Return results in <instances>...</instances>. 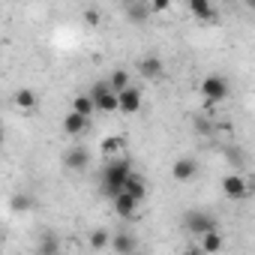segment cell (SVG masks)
Here are the masks:
<instances>
[{"mask_svg": "<svg viewBox=\"0 0 255 255\" xmlns=\"http://www.w3.org/2000/svg\"><path fill=\"white\" fill-rule=\"evenodd\" d=\"M129 171H132V168H129V162H126V159L108 162L105 171H102V192H105L108 198H114L117 192H123V180H126V174H129Z\"/></svg>", "mask_w": 255, "mask_h": 255, "instance_id": "obj_1", "label": "cell"}, {"mask_svg": "<svg viewBox=\"0 0 255 255\" xmlns=\"http://www.w3.org/2000/svg\"><path fill=\"white\" fill-rule=\"evenodd\" d=\"M93 108L96 111H105V114H111V111H117V93L108 87V81H99V84H93Z\"/></svg>", "mask_w": 255, "mask_h": 255, "instance_id": "obj_2", "label": "cell"}, {"mask_svg": "<svg viewBox=\"0 0 255 255\" xmlns=\"http://www.w3.org/2000/svg\"><path fill=\"white\" fill-rule=\"evenodd\" d=\"M183 225H186V231H192V234H207V231H219L216 219H213V216H207V213H201V210H192V213H186Z\"/></svg>", "mask_w": 255, "mask_h": 255, "instance_id": "obj_3", "label": "cell"}, {"mask_svg": "<svg viewBox=\"0 0 255 255\" xmlns=\"http://www.w3.org/2000/svg\"><path fill=\"white\" fill-rule=\"evenodd\" d=\"M201 96L207 99V105L225 99V96H228V84H225V78H219V75H207V78L201 81Z\"/></svg>", "mask_w": 255, "mask_h": 255, "instance_id": "obj_4", "label": "cell"}, {"mask_svg": "<svg viewBox=\"0 0 255 255\" xmlns=\"http://www.w3.org/2000/svg\"><path fill=\"white\" fill-rule=\"evenodd\" d=\"M141 108V90L138 87H123V90H117V111H123V114H135Z\"/></svg>", "mask_w": 255, "mask_h": 255, "instance_id": "obj_5", "label": "cell"}, {"mask_svg": "<svg viewBox=\"0 0 255 255\" xmlns=\"http://www.w3.org/2000/svg\"><path fill=\"white\" fill-rule=\"evenodd\" d=\"M138 204H141V201H135V198H132L129 192H126V189L114 195V210H117V216H120V219H135Z\"/></svg>", "mask_w": 255, "mask_h": 255, "instance_id": "obj_6", "label": "cell"}, {"mask_svg": "<svg viewBox=\"0 0 255 255\" xmlns=\"http://www.w3.org/2000/svg\"><path fill=\"white\" fill-rule=\"evenodd\" d=\"M222 189H225L228 198H246L249 189H252V183H249L246 177H240V174H228V177L222 180Z\"/></svg>", "mask_w": 255, "mask_h": 255, "instance_id": "obj_7", "label": "cell"}, {"mask_svg": "<svg viewBox=\"0 0 255 255\" xmlns=\"http://www.w3.org/2000/svg\"><path fill=\"white\" fill-rule=\"evenodd\" d=\"M195 171H198V165H195V159H189V156H183V159H177V162L171 165V177H174L177 183L192 180V177H195Z\"/></svg>", "mask_w": 255, "mask_h": 255, "instance_id": "obj_8", "label": "cell"}, {"mask_svg": "<svg viewBox=\"0 0 255 255\" xmlns=\"http://www.w3.org/2000/svg\"><path fill=\"white\" fill-rule=\"evenodd\" d=\"M123 189L129 192L135 201H144V195H147V186H144V177L141 174H135V171H129L126 174V180H123Z\"/></svg>", "mask_w": 255, "mask_h": 255, "instance_id": "obj_9", "label": "cell"}, {"mask_svg": "<svg viewBox=\"0 0 255 255\" xmlns=\"http://www.w3.org/2000/svg\"><path fill=\"white\" fill-rule=\"evenodd\" d=\"M84 129H87V117H84V114L69 111V114L63 117V132H66V135H78V132H84Z\"/></svg>", "mask_w": 255, "mask_h": 255, "instance_id": "obj_10", "label": "cell"}, {"mask_svg": "<svg viewBox=\"0 0 255 255\" xmlns=\"http://www.w3.org/2000/svg\"><path fill=\"white\" fill-rule=\"evenodd\" d=\"M189 9H192V15L201 18V21H213V18H216L213 0H189Z\"/></svg>", "mask_w": 255, "mask_h": 255, "instance_id": "obj_11", "label": "cell"}, {"mask_svg": "<svg viewBox=\"0 0 255 255\" xmlns=\"http://www.w3.org/2000/svg\"><path fill=\"white\" fill-rule=\"evenodd\" d=\"M87 150L84 147H75V150H69L66 156H63V165L66 168H72V171H81V168H87Z\"/></svg>", "mask_w": 255, "mask_h": 255, "instance_id": "obj_12", "label": "cell"}, {"mask_svg": "<svg viewBox=\"0 0 255 255\" xmlns=\"http://www.w3.org/2000/svg\"><path fill=\"white\" fill-rule=\"evenodd\" d=\"M108 246H111V252H120V255H126V252H135V240L129 237V234H114L111 240H108Z\"/></svg>", "mask_w": 255, "mask_h": 255, "instance_id": "obj_13", "label": "cell"}, {"mask_svg": "<svg viewBox=\"0 0 255 255\" xmlns=\"http://www.w3.org/2000/svg\"><path fill=\"white\" fill-rule=\"evenodd\" d=\"M138 72H141L144 78L156 81V78L162 75V63H159V57H144V60L138 63Z\"/></svg>", "mask_w": 255, "mask_h": 255, "instance_id": "obj_14", "label": "cell"}, {"mask_svg": "<svg viewBox=\"0 0 255 255\" xmlns=\"http://www.w3.org/2000/svg\"><path fill=\"white\" fill-rule=\"evenodd\" d=\"M36 102H39V99H36V93H33L30 87H18V90H15V105H18L21 111H33Z\"/></svg>", "mask_w": 255, "mask_h": 255, "instance_id": "obj_15", "label": "cell"}, {"mask_svg": "<svg viewBox=\"0 0 255 255\" xmlns=\"http://www.w3.org/2000/svg\"><path fill=\"white\" fill-rule=\"evenodd\" d=\"M222 249V237H219V231H207V234H201V252H219Z\"/></svg>", "mask_w": 255, "mask_h": 255, "instance_id": "obj_16", "label": "cell"}, {"mask_svg": "<svg viewBox=\"0 0 255 255\" xmlns=\"http://www.w3.org/2000/svg\"><path fill=\"white\" fill-rule=\"evenodd\" d=\"M147 18H150V6H147V3H129V21L141 24V21H147Z\"/></svg>", "mask_w": 255, "mask_h": 255, "instance_id": "obj_17", "label": "cell"}, {"mask_svg": "<svg viewBox=\"0 0 255 255\" xmlns=\"http://www.w3.org/2000/svg\"><path fill=\"white\" fill-rule=\"evenodd\" d=\"M72 111H78V114H84V117H90L96 108H93V96H75V102H72Z\"/></svg>", "mask_w": 255, "mask_h": 255, "instance_id": "obj_18", "label": "cell"}, {"mask_svg": "<svg viewBox=\"0 0 255 255\" xmlns=\"http://www.w3.org/2000/svg\"><path fill=\"white\" fill-rule=\"evenodd\" d=\"M108 87L117 93V90H123V87H129V75H126L123 69H117V72H111V78H108Z\"/></svg>", "mask_w": 255, "mask_h": 255, "instance_id": "obj_19", "label": "cell"}, {"mask_svg": "<svg viewBox=\"0 0 255 255\" xmlns=\"http://www.w3.org/2000/svg\"><path fill=\"white\" fill-rule=\"evenodd\" d=\"M123 150V138H105L102 141V153L105 156H114V153H120Z\"/></svg>", "mask_w": 255, "mask_h": 255, "instance_id": "obj_20", "label": "cell"}, {"mask_svg": "<svg viewBox=\"0 0 255 255\" xmlns=\"http://www.w3.org/2000/svg\"><path fill=\"white\" fill-rule=\"evenodd\" d=\"M108 240H111L108 231H93V234H90V246H93V249H105Z\"/></svg>", "mask_w": 255, "mask_h": 255, "instance_id": "obj_21", "label": "cell"}, {"mask_svg": "<svg viewBox=\"0 0 255 255\" xmlns=\"http://www.w3.org/2000/svg\"><path fill=\"white\" fill-rule=\"evenodd\" d=\"M12 207H15L18 213H24V210L30 207V198H27V195H15V198H12Z\"/></svg>", "mask_w": 255, "mask_h": 255, "instance_id": "obj_22", "label": "cell"}, {"mask_svg": "<svg viewBox=\"0 0 255 255\" xmlns=\"http://www.w3.org/2000/svg\"><path fill=\"white\" fill-rule=\"evenodd\" d=\"M171 0H150V12H168Z\"/></svg>", "mask_w": 255, "mask_h": 255, "instance_id": "obj_23", "label": "cell"}, {"mask_svg": "<svg viewBox=\"0 0 255 255\" xmlns=\"http://www.w3.org/2000/svg\"><path fill=\"white\" fill-rule=\"evenodd\" d=\"M84 21H87L90 27H96V24H99V9H84Z\"/></svg>", "mask_w": 255, "mask_h": 255, "instance_id": "obj_24", "label": "cell"}, {"mask_svg": "<svg viewBox=\"0 0 255 255\" xmlns=\"http://www.w3.org/2000/svg\"><path fill=\"white\" fill-rule=\"evenodd\" d=\"M39 252L51 255V252H57V243H54V240H48V243H42V246H39Z\"/></svg>", "mask_w": 255, "mask_h": 255, "instance_id": "obj_25", "label": "cell"}, {"mask_svg": "<svg viewBox=\"0 0 255 255\" xmlns=\"http://www.w3.org/2000/svg\"><path fill=\"white\" fill-rule=\"evenodd\" d=\"M0 144H3V126H0Z\"/></svg>", "mask_w": 255, "mask_h": 255, "instance_id": "obj_26", "label": "cell"}]
</instances>
